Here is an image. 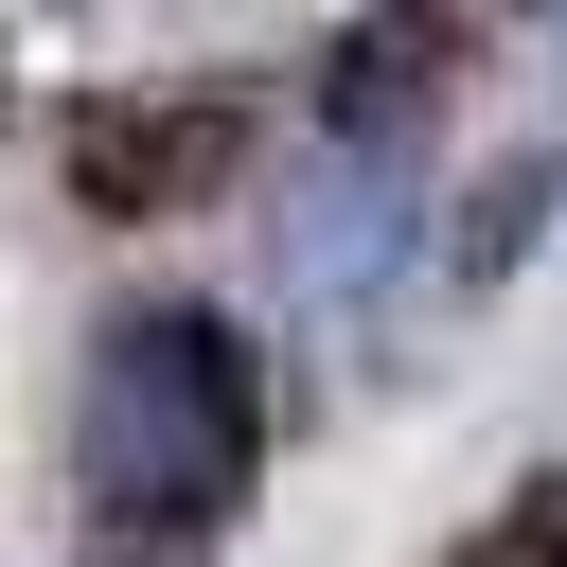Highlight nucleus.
Instances as JSON below:
<instances>
[{
    "label": "nucleus",
    "instance_id": "nucleus-1",
    "mask_svg": "<svg viewBox=\"0 0 567 567\" xmlns=\"http://www.w3.org/2000/svg\"><path fill=\"white\" fill-rule=\"evenodd\" d=\"M266 425H284V390L230 301H124V319H89V372H71V496L142 549H195L248 514Z\"/></svg>",
    "mask_w": 567,
    "mask_h": 567
},
{
    "label": "nucleus",
    "instance_id": "nucleus-2",
    "mask_svg": "<svg viewBox=\"0 0 567 567\" xmlns=\"http://www.w3.org/2000/svg\"><path fill=\"white\" fill-rule=\"evenodd\" d=\"M248 159H266V106H248V89H89V106H53V177H71V213H106V230L230 213Z\"/></svg>",
    "mask_w": 567,
    "mask_h": 567
},
{
    "label": "nucleus",
    "instance_id": "nucleus-3",
    "mask_svg": "<svg viewBox=\"0 0 567 567\" xmlns=\"http://www.w3.org/2000/svg\"><path fill=\"white\" fill-rule=\"evenodd\" d=\"M461 71V18H354L319 35V159H408V124L443 106Z\"/></svg>",
    "mask_w": 567,
    "mask_h": 567
},
{
    "label": "nucleus",
    "instance_id": "nucleus-6",
    "mask_svg": "<svg viewBox=\"0 0 567 567\" xmlns=\"http://www.w3.org/2000/svg\"><path fill=\"white\" fill-rule=\"evenodd\" d=\"M0 71H18V35H0Z\"/></svg>",
    "mask_w": 567,
    "mask_h": 567
},
{
    "label": "nucleus",
    "instance_id": "nucleus-5",
    "mask_svg": "<svg viewBox=\"0 0 567 567\" xmlns=\"http://www.w3.org/2000/svg\"><path fill=\"white\" fill-rule=\"evenodd\" d=\"M443 567H567V461H549V478H514V496H496Z\"/></svg>",
    "mask_w": 567,
    "mask_h": 567
},
{
    "label": "nucleus",
    "instance_id": "nucleus-4",
    "mask_svg": "<svg viewBox=\"0 0 567 567\" xmlns=\"http://www.w3.org/2000/svg\"><path fill=\"white\" fill-rule=\"evenodd\" d=\"M549 195H567V159H549V142H514V159H478V195L443 213V266H425V284H443V301H478V284H514V266H532V230H549Z\"/></svg>",
    "mask_w": 567,
    "mask_h": 567
}]
</instances>
